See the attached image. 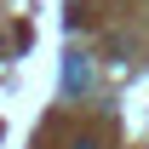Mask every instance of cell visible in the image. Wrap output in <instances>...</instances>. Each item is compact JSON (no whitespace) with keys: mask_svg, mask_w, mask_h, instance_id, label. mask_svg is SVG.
Here are the masks:
<instances>
[{"mask_svg":"<svg viewBox=\"0 0 149 149\" xmlns=\"http://www.w3.org/2000/svg\"><path fill=\"white\" fill-rule=\"evenodd\" d=\"M63 86H69V92H86V86H92V63H86V57H69V69H63Z\"/></svg>","mask_w":149,"mask_h":149,"instance_id":"1","label":"cell"},{"mask_svg":"<svg viewBox=\"0 0 149 149\" xmlns=\"http://www.w3.org/2000/svg\"><path fill=\"white\" fill-rule=\"evenodd\" d=\"M74 149H97V143H74Z\"/></svg>","mask_w":149,"mask_h":149,"instance_id":"2","label":"cell"}]
</instances>
